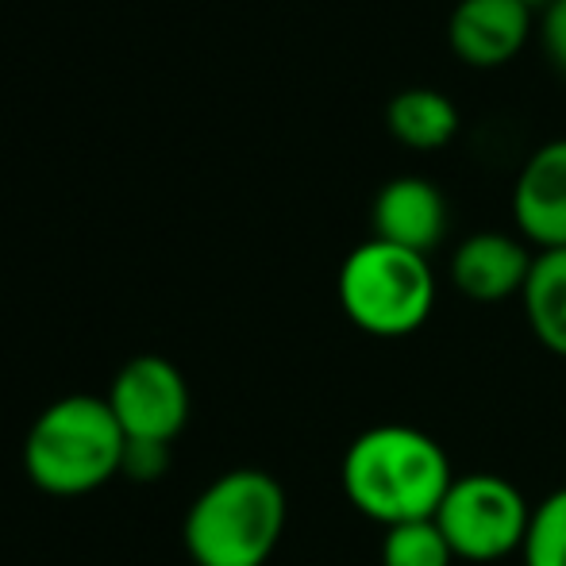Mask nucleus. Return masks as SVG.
<instances>
[{"instance_id":"obj_1","label":"nucleus","mask_w":566,"mask_h":566,"mask_svg":"<svg viewBox=\"0 0 566 566\" xmlns=\"http://www.w3.org/2000/svg\"><path fill=\"white\" fill-rule=\"evenodd\" d=\"M339 478L350 505L381 528L436 521L454 482L440 440L409 424H378L355 436Z\"/></svg>"},{"instance_id":"obj_2","label":"nucleus","mask_w":566,"mask_h":566,"mask_svg":"<svg viewBox=\"0 0 566 566\" xmlns=\"http://www.w3.org/2000/svg\"><path fill=\"white\" fill-rule=\"evenodd\" d=\"M285 516L282 482L259 467H235L189 505L186 552L193 566H266L282 544Z\"/></svg>"},{"instance_id":"obj_3","label":"nucleus","mask_w":566,"mask_h":566,"mask_svg":"<svg viewBox=\"0 0 566 566\" xmlns=\"http://www.w3.org/2000/svg\"><path fill=\"white\" fill-rule=\"evenodd\" d=\"M124 443L105 397L70 394L35 417L23 440V470L51 497H82L119 478Z\"/></svg>"},{"instance_id":"obj_4","label":"nucleus","mask_w":566,"mask_h":566,"mask_svg":"<svg viewBox=\"0 0 566 566\" xmlns=\"http://www.w3.org/2000/svg\"><path fill=\"white\" fill-rule=\"evenodd\" d=\"M339 305L366 336H412L436 308V274L428 254L381 239L355 247L339 266Z\"/></svg>"},{"instance_id":"obj_5","label":"nucleus","mask_w":566,"mask_h":566,"mask_svg":"<svg viewBox=\"0 0 566 566\" xmlns=\"http://www.w3.org/2000/svg\"><path fill=\"white\" fill-rule=\"evenodd\" d=\"M532 509L524 493L501 474H467L454 478L443 497L436 524L448 536L454 559L467 563H497L521 552L528 536Z\"/></svg>"},{"instance_id":"obj_6","label":"nucleus","mask_w":566,"mask_h":566,"mask_svg":"<svg viewBox=\"0 0 566 566\" xmlns=\"http://www.w3.org/2000/svg\"><path fill=\"white\" fill-rule=\"evenodd\" d=\"M105 401L127 440H158V443L178 440L189 424V409H193L186 374L163 355L127 358L116 370Z\"/></svg>"},{"instance_id":"obj_7","label":"nucleus","mask_w":566,"mask_h":566,"mask_svg":"<svg viewBox=\"0 0 566 566\" xmlns=\"http://www.w3.org/2000/svg\"><path fill=\"white\" fill-rule=\"evenodd\" d=\"M451 51L467 66L493 70L513 62L532 35V8L524 0H459L451 12Z\"/></svg>"},{"instance_id":"obj_8","label":"nucleus","mask_w":566,"mask_h":566,"mask_svg":"<svg viewBox=\"0 0 566 566\" xmlns=\"http://www.w3.org/2000/svg\"><path fill=\"white\" fill-rule=\"evenodd\" d=\"M513 217L539 251L566 247V139H552L524 163L513 189Z\"/></svg>"},{"instance_id":"obj_9","label":"nucleus","mask_w":566,"mask_h":566,"mask_svg":"<svg viewBox=\"0 0 566 566\" xmlns=\"http://www.w3.org/2000/svg\"><path fill=\"white\" fill-rule=\"evenodd\" d=\"M532 262H536V254L521 239L501 235V231H478L454 251L451 282L462 297L493 305V301L521 297L528 285Z\"/></svg>"},{"instance_id":"obj_10","label":"nucleus","mask_w":566,"mask_h":566,"mask_svg":"<svg viewBox=\"0 0 566 566\" xmlns=\"http://www.w3.org/2000/svg\"><path fill=\"white\" fill-rule=\"evenodd\" d=\"M374 239L428 254L448 235V201L424 178H394L374 197Z\"/></svg>"},{"instance_id":"obj_11","label":"nucleus","mask_w":566,"mask_h":566,"mask_svg":"<svg viewBox=\"0 0 566 566\" xmlns=\"http://www.w3.org/2000/svg\"><path fill=\"white\" fill-rule=\"evenodd\" d=\"M528 328L552 355L566 358V247L539 251L532 262L528 285L521 293Z\"/></svg>"},{"instance_id":"obj_12","label":"nucleus","mask_w":566,"mask_h":566,"mask_svg":"<svg viewBox=\"0 0 566 566\" xmlns=\"http://www.w3.org/2000/svg\"><path fill=\"white\" fill-rule=\"evenodd\" d=\"M386 124L412 150H443L459 135V108L436 90H405L389 101Z\"/></svg>"},{"instance_id":"obj_13","label":"nucleus","mask_w":566,"mask_h":566,"mask_svg":"<svg viewBox=\"0 0 566 566\" xmlns=\"http://www.w3.org/2000/svg\"><path fill=\"white\" fill-rule=\"evenodd\" d=\"M454 552L436 521H412L386 528L381 566H451Z\"/></svg>"},{"instance_id":"obj_14","label":"nucleus","mask_w":566,"mask_h":566,"mask_svg":"<svg viewBox=\"0 0 566 566\" xmlns=\"http://www.w3.org/2000/svg\"><path fill=\"white\" fill-rule=\"evenodd\" d=\"M521 559L524 566H566V485L532 509Z\"/></svg>"},{"instance_id":"obj_15","label":"nucleus","mask_w":566,"mask_h":566,"mask_svg":"<svg viewBox=\"0 0 566 566\" xmlns=\"http://www.w3.org/2000/svg\"><path fill=\"white\" fill-rule=\"evenodd\" d=\"M170 448L174 443L158 440H127L124 443V462H119V478L132 482H158L170 467Z\"/></svg>"},{"instance_id":"obj_16","label":"nucleus","mask_w":566,"mask_h":566,"mask_svg":"<svg viewBox=\"0 0 566 566\" xmlns=\"http://www.w3.org/2000/svg\"><path fill=\"white\" fill-rule=\"evenodd\" d=\"M539 39H544V54L552 66L566 74V0H552L544 8V23H539Z\"/></svg>"},{"instance_id":"obj_17","label":"nucleus","mask_w":566,"mask_h":566,"mask_svg":"<svg viewBox=\"0 0 566 566\" xmlns=\"http://www.w3.org/2000/svg\"><path fill=\"white\" fill-rule=\"evenodd\" d=\"M524 4H528V8H547L552 0H524Z\"/></svg>"}]
</instances>
